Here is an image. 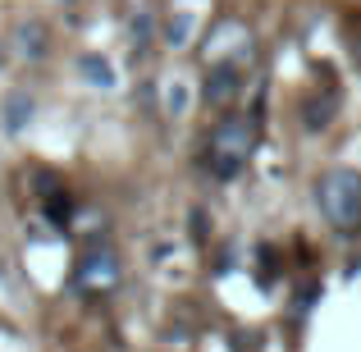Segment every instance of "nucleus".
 <instances>
[{
    "instance_id": "423d86ee",
    "label": "nucleus",
    "mask_w": 361,
    "mask_h": 352,
    "mask_svg": "<svg viewBox=\"0 0 361 352\" xmlns=\"http://www.w3.org/2000/svg\"><path fill=\"white\" fill-rule=\"evenodd\" d=\"M82 73H92V78H97L101 87H110V83H115V73H110V64H106V60H92V55L82 60Z\"/></svg>"
},
{
    "instance_id": "7ed1b4c3",
    "label": "nucleus",
    "mask_w": 361,
    "mask_h": 352,
    "mask_svg": "<svg viewBox=\"0 0 361 352\" xmlns=\"http://www.w3.org/2000/svg\"><path fill=\"white\" fill-rule=\"evenodd\" d=\"M73 284H78L82 293H106V289H115V284H119V256L110 252V247H92V252L78 261Z\"/></svg>"
},
{
    "instance_id": "f257e3e1",
    "label": "nucleus",
    "mask_w": 361,
    "mask_h": 352,
    "mask_svg": "<svg viewBox=\"0 0 361 352\" xmlns=\"http://www.w3.org/2000/svg\"><path fill=\"white\" fill-rule=\"evenodd\" d=\"M252 147H256V123L252 119H243V115L220 119L211 128V142H206V169L215 178H233L247 165Z\"/></svg>"
},
{
    "instance_id": "39448f33",
    "label": "nucleus",
    "mask_w": 361,
    "mask_h": 352,
    "mask_svg": "<svg viewBox=\"0 0 361 352\" xmlns=\"http://www.w3.org/2000/svg\"><path fill=\"white\" fill-rule=\"evenodd\" d=\"M18 37H23V46H27V60H37V55H42L46 51V37H42V28H37V23H23V28H18Z\"/></svg>"
},
{
    "instance_id": "20e7f679",
    "label": "nucleus",
    "mask_w": 361,
    "mask_h": 352,
    "mask_svg": "<svg viewBox=\"0 0 361 352\" xmlns=\"http://www.w3.org/2000/svg\"><path fill=\"white\" fill-rule=\"evenodd\" d=\"M243 78V64H211V78H206V101L211 106H224V101L238 92Z\"/></svg>"
},
{
    "instance_id": "f03ea898",
    "label": "nucleus",
    "mask_w": 361,
    "mask_h": 352,
    "mask_svg": "<svg viewBox=\"0 0 361 352\" xmlns=\"http://www.w3.org/2000/svg\"><path fill=\"white\" fill-rule=\"evenodd\" d=\"M316 202H320L329 224L357 229L361 224V174H353V169H329L316 183Z\"/></svg>"
}]
</instances>
